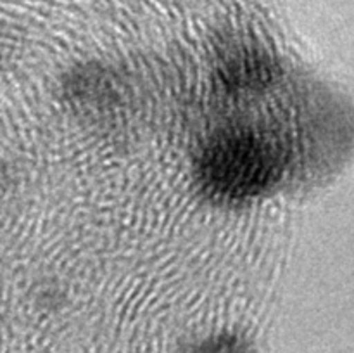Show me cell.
Segmentation results:
<instances>
[{"label":"cell","mask_w":354,"mask_h":353,"mask_svg":"<svg viewBox=\"0 0 354 353\" xmlns=\"http://www.w3.org/2000/svg\"><path fill=\"white\" fill-rule=\"evenodd\" d=\"M190 353H251L248 341L241 336L225 332L211 336L190 350Z\"/></svg>","instance_id":"3957f363"},{"label":"cell","mask_w":354,"mask_h":353,"mask_svg":"<svg viewBox=\"0 0 354 353\" xmlns=\"http://www.w3.org/2000/svg\"><path fill=\"white\" fill-rule=\"evenodd\" d=\"M294 149L273 128L248 121L214 130L196 158L201 190L218 203H244L275 189L287 176Z\"/></svg>","instance_id":"6da1fadb"},{"label":"cell","mask_w":354,"mask_h":353,"mask_svg":"<svg viewBox=\"0 0 354 353\" xmlns=\"http://www.w3.org/2000/svg\"><path fill=\"white\" fill-rule=\"evenodd\" d=\"M282 76L275 59L258 48H239L218 68L221 90L232 97H252L266 92Z\"/></svg>","instance_id":"7a4b0ae2"}]
</instances>
